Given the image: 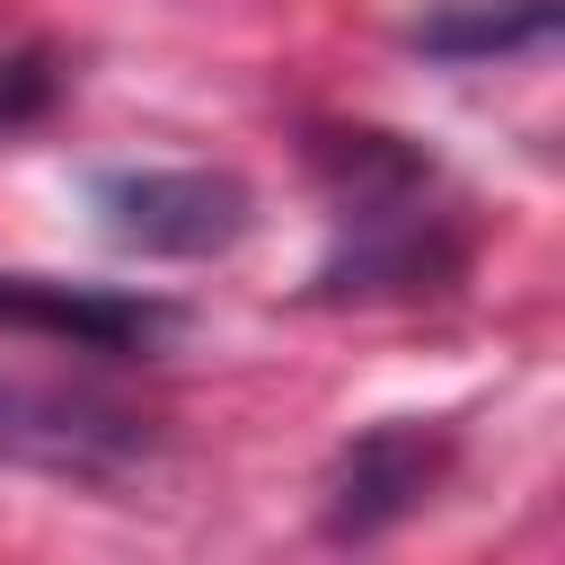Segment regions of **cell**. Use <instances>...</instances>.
Segmentation results:
<instances>
[{"instance_id":"2","label":"cell","mask_w":565,"mask_h":565,"mask_svg":"<svg viewBox=\"0 0 565 565\" xmlns=\"http://www.w3.org/2000/svg\"><path fill=\"white\" fill-rule=\"evenodd\" d=\"M88 212L124 256L194 265V256H230L247 238L256 194L238 168H115L88 185Z\"/></svg>"},{"instance_id":"7","label":"cell","mask_w":565,"mask_h":565,"mask_svg":"<svg viewBox=\"0 0 565 565\" xmlns=\"http://www.w3.org/2000/svg\"><path fill=\"white\" fill-rule=\"evenodd\" d=\"M62 53L53 44H18V53H0V141H18V132H35L53 106H62Z\"/></svg>"},{"instance_id":"1","label":"cell","mask_w":565,"mask_h":565,"mask_svg":"<svg viewBox=\"0 0 565 565\" xmlns=\"http://www.w3.org/2000/svg\"><path fill=\"white\" fill-rule=\"evenodd\" d=\"M309 168L327 185L318 300H433L468 274V212L415 141L335 124L309 141Z\"/></svg>"},{"instance_id":"5","label":"cell","mask_w":565,"mask_h":565,"mask_svg":"<svg viewBox=\"0 0 565 565\" xmlns=\"http://www.w3.org/2000/svg\"><path fill=\"white\" fill-rule=\"evenodd\" d=\"M0 327L71 344V353H159L177 335V309L150 291L106 282H53V274H0Z\"/></svg>"},{"instance_id":"6","label":"cell","mask_w":565,"mask_h":565,"mask_svg":"<svg viewBox=\"0 0 565 565\" xmlns=\"http://www.w3.org/2000/svg\"><path fill=\"white\" fill-rule=\"evenodd\" d=\"M547 35H556V0H433L406 26V44L433 62H503Z\"/></svg>"},{"instance_id":"4","label":"cell","mask_w":565,"mask_h":565,"mask_svg":"<svg viewBox=\"0 0 565 565\" xmlns=\"http://www.w3.org/2000/svg\"><path fill=\"white\" fill-rule=\"evenodd\" d=\"M441 468H450V433L441 424H371V433H353L335 450V468H327V503H318L327 539H380L388 521H406L441 486Z\"/></svg>"},{"instance_id":"3","label":"cell","mask_w":565,"mask_h":565,"mask_svg":"<svg viewBox=\"0 0 565 565\" xmlns=\"http://www.w3.org/2000/svg\"><path fill=\"white\" fill-rule=\"evenodd\" d=\"M150 450V424L106 406V397H79V388H26V380H0V459H26L44 477H115Z\"/></svg>"}]
</instances>
